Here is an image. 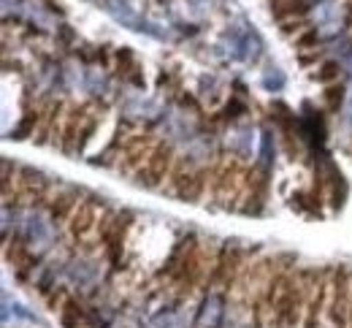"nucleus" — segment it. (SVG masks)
<instances>
[{"label":"nucleus","mask_w":352,"mask_h":328,"mask_svg":"<svg viewBox=\"0 0 352 328\" xmlns=\"http://www.w3.org/2000/svg\"><path fill=\"white\" fill-rule=\"evenodd\" d=\"M317 41H320V36H317V30H307V33H301V36L296 39V49L317 47Z\"/></svg>","instance_id":"18"},{"label":"nucleus","mask_w":352,"mask_h":328,"mask_svg":"<svg viewBox=\"0 0 352 328\" xmlns=\"http://www.w3.org/2000/svg\"><path fill=\"white\" fill-rule=\"evenodd\" d=\"M212 179H214V168H195L192 177L176 193V198L184 204H198L204 198L206 188H212Z\"/></svg>","instance_id":"10"},{"label":"nucleus","mask_w":352,"mask_h":328,"mask_svg":"<svg viewBox=\"0 0 352 328\" xmlns=\"http://www.w3.org/2000/svg\"><path fill=\"white\" fill-rule=\"evenodd\" d=\"M322 103H325V109H328L331 114H339V109H342V103H344V85H342V82L328 85L325 93H322Z\"/></svg>","instance_id":"14"},{"label":"nucleus","mask_w":352,"mask_h":328,"mask_svg":"<svg viewBox=\"0 0 352 328\" xmlns=\"http://www.w3.org/2000/svg\"><path fill=\"white\" fill-rule=\"evenodd\" d=\"M271 6H279V3H287V0H268Z\"/></svg>","instance_id":"21"},{"label":"nucleus","mask_w":352,"mask_h":328,"mask_svg":"<svg viewBox=\"0 0 352 328\" xmlns=\"http://www.w3.org/2000/svg\"><path fill=\"white\" fill-rule=\"evenodd\" d=\"M174 163H176L174 144H168V141H157L155 149H152V155L146 157V163L133 174V177H135V185L149 188V190L160 188V185L171 177Z\"/></svg>","instance_id":"3"},{"label":"nucleus","mask_w":352,"mask_h":328,"mask_svg":"<svg viewBox=\"0 0 352 328\" xmlns=\"http://www.w3.org/2000/svg\"><path fill=\"white\" fill-rule=\"evenodd\" d=\"M317 274H320V269H296L287 277L276 304H274L268 328H301Z\"/></svg>","instance_id":"1"},{"label":"nucleus","mask_w":352,"mask_h":328,"mask_svg":"<svg viewBox=\"0 0 352 328\" xmlns=\"http://www.w3.org/2000/svg\"><path fill=\"white\" fill-rule=\"evenodd\" d=\"M57 320H60L63 328H82V323H85V307H82V301L74 298V296H68L65 304L57 312Z\"/></svg>","instance_id":"11"},{"label":"nucleus","mask_w":352,"mask_h":328,"mask_svg":"<svg viewBox=\"0 0 352 328\" xmlns=\"http://www.w3.org/2000/svg\"><path fill=\"white\" fill-rule=\"evenodd\" d=\"M44 298H46V307H49V312H60V307H63V304H65V298H68V290L54 285V290H52V293H46Z\"/></svg>","instance_id":"16"},{"label":"nucleus","mask_w":352,"mask_h":328,"mask_svg":"<svg viewBox=\"0 0 352 328\" xmlns=\"http://www.w3.org/2000/svg\"><path fill=\"white\" fill-rule=\"evenodd\" d=\"M155 144L157 141L152 139L149 133H138V136H133L122 144V163H120V171H125V174H135L144 163H146V157L152 155V149H155Z\"/></svg>","instance_id":"8"},{"label":"nucleus","mask_w":352,"mask_h":328,"mask_svg":"<svg viewBox=\"0 0 352 328\" xmlns=\"http://www.w3.org/2000/svg\"><path fill=\"white\" fill-rule=\"evenodd\" d=\"M352 309V272L347 266L331 269V296H328V323L333 328H350Z\"/></svg>","instance_id":"2"},{"label":"nucleus","mask_w":352,"mask_h":328,"mask_svg":"<svg viewBox=\"0 0 352 328\" xmlns=\"http://www.w3.org/2000/svg\"><path fill=\"white\" fill-rule=\"evenodd\" d=\"M79 198H82V190H60V193H52V198H49V204H46L52 220H54V223H68V220L74 217L76 206L82 204Z\"/></svg>","instance_id":"9"},{"label":"nucleus","mask_w":352,"mask_h":328,"mask_svg":"<svg viewBox=\"0 0 352 328\" xmlns=\"http://www.w3.org/2000/svg\"><path fill=\"white\" fill-rule=\"evenodd\" d=\"M339 74H342V65H339L336 60H325V63L311 74V79H314V82H322V85H333V82H339Z\"/></svg>","instance_id":"15"},{"label":"nucleus","mask_w":352,"mask_h":328,"mask_svg":"<svg viewBox=\"0 0 352 328\" xmlns=\"http://www.w3.org/2000/svg\"><path fill=\"white\" fill-rule=\"evenodd\" d=\"M307 11H309V0H287V3L271 6V14H274L279 22L301 19V17H307Z\"/></svg>","instance_id":"12"},{"label":"nucleus","mask_w":352,"mask_h":328,"mask_svg":"<svg viewBox=\"0 0 352 328\" xmlns=\"http://www.w3.org/2000/svg\"><path fill=\"white\" fill-rule=\"evenodd\" d=\"M98 206H103V201H98V198H85L79 206H76V212H74V217L68 220V234L74 241H85L92 231H98V223H100V215H98Z\"/></svg>","instance_id":"7"},{"label":"nucleus","mask_w":352,"mask_h":328,"mask_svg":"<svg viewBox=\"0 0 352 328\" xmlns=\"http://www.w3.org/2000/svg\"><path fill=\"white\" fill-rule=\"evenodd\" d=\"M241 266H244V252H241L239 244H225V247H220L206 287H220L222 293L230 296L233 287H236L239 274H241Z\"/></svg>","instance_id":"4"},{"label":"nucleus","mask_w":352,"mask_h":328,"mask_svg":"<svg viewBox=\"0 0 352 328\" xmlns=\"http://www.w3.org/2000/svg\"><path fill=\"white\" fill-rule=\"evenodd\" d=\"M41 122V111H36V109H30V111H25V117L19 120V125L11 131V139L22 141L28 139L30 133H36V125Z\"/></svg>","instance_id":"13"},{"label":"nucleus","mask_w":352,"mask_h":328,"mask_svg":"<svg viewBox=\"0 0 352 328\" xmlns=\"http://www.w3.org/2000/svg\"><path fill=\"white\" fill-rule=\"evenodd\" d=\"M241 185H244V179H241V166L236 163V160H230V163H220L217 168H214V179H212V195H214V201H220L222 206H230V193L239 198L241 195Z\"/></svg>","instance_id":"6"},{"label":"nucleus","mask_w":352,"mask_h":328,"mask_svg":"<svg viewBox=\"0 0 352 328\" xmlns=\"http://www.w3.org/2000/svg\"><path fill=\"white\" fill-rule=\"evenodd\" d=\"M307 25H309L307 17H301V19H287V22H282V33H285V36H293V33L298 36Z\"/></svg>","instance_id":"17"},{"label":"nucleus","mask_w":352,"mask_h":328,"mask_svg":"<svg viewBox=\"0 0 352 328\" xmlns=\"http://www.w3.org/2000/svg\"><path fill=\"white\" fill-rule=\"evenodd\" d=\"M347 22H350V28H352V0L347 3Z\"/></svg>","instance_id":"20"},{"label":"nucleus","mask_w":352,"mask_h":328,"mask_svg":"<svg viewBox=\"0 0 352 328\" xmlns=\"http://www.w3.org/2000/svg\"><path fill=\"white\" fill-rule=\"evenodd\" d=\"M328 296H331V272L320 269L317 282H314V287H311V296H309L301 328H320L322 315H328Z\"/></svg>","instance_id":"5"},{"label":"nucleus","mask_w":352,"mask_h":328,"mask_svg":"<svg viewBox=\"0 0 352 328\" xmlns=\"http://www.w3.org/2000/svg\"><path fill=\"white\" fill-rule=\"evenodd\" d=\"M317 57H320V52H317V49H314V52H311V54H301V57H298V60H301V65H309V63H311V60H317Z\"/></svg>","instance_id":"19"}]
</instances>
